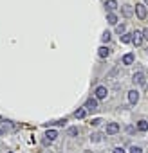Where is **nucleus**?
Here are the masks:
<instances>
[{"label": "nucleus", "mask_w": 148, "mask_h": 153, "mask_svg": "<svg viewBox=\"0 0 148 153\" xmlns=\"http://www.w3.org/2000/svg\"><path fill=\"white\" fill-rule=\"evenodd\" d=\"M135 15L139 20H144L146 18V6L144 4H135Z\"/></svg>", "instance_id": "f257e3e1"}, {"label": "nucleus", "mask_w": 148, "mask_h": 153, "mask_svg": "<svg viewBox=\"0 0 148 153\" xmlns=\"http://www.w3.org/2000/svg\"><path fill=\"white\" fill-rule=\"evenodd\" d=\"M85 110H89V112H96V110H98V99L89 97V99L85 101Z\"/></svg>", "instance_id": "f03ea898"}, {"label": "nucleus", "mask_w": 148, "mask_h": 153, "mask_svg": "<svg viewBox=\"0 0 148 153\" xmlns=\"http://www.w3.org/2000/svg\"><path fill=\"white\" fill-rule=\"evenodd\" d=\"M105 131H107V135H114V133L119 131V124L117 123H108L107 128H105Z\"/></svg>", "instance_id": "7ed1b4c3"}, {"label": "nucleus", "mask_w": 148, "mask_h": 153, "mask_svg": "<svg viewBox=\"0 0 148 153\" xmlns=\"http://www.w3.org/2000/svg\"><path fill=\"white\" fill-rule=\"evenodd\" d=\"M143 40H144V38H143V33H139V31H135V33L132 34V43H134L135 47H139V45L143 43Z\"/></svg>", "instance_id": "20e7f679"}, {"label": "nucleus", "mask_w": 148, "mask_h": 153, "mask_svg": "<svg viewBox=\"0 0 148 153\" xmlns=\"http://www.w3.org/2000/svg\"><path fill=\"white\" fill-rule=\"evenodd\" d=\"M134 11H135V9H134L132 6H128V4L121 7V13H123V16H125V18H130V16L134 15Z\"/></svg>", "instance_id": "39448f33"}, {"label": "nucleus", "mask_w": 148, "mask_h": 153, "mask_svg": "<svg viewBox=\"0 0 148 153\" xmlns=\"http://www.w3.org/2000/svg\"><path fill=\"white\" fill-rule=\"evenodd\" d=\"M107 94H108V92H107L105 87H98V88H96V99H105Z\"/></svg>", "instance_id": "423d86ee"}, {"label": "nucleus", "mask_w": 148, "mask_h": 153, "mask_svg": "<svg viewBox=\"0 0 148 153\" xmlns=\"http://www.w3.org/2000/svg\"><path fill=\"white\" fill-rule=\"evenodd\" d=\"M128 101H130L132 105H135V103L139 101V92H137V90H130V92H128Z\"/></svg>", "instance_id": "0eeeda50"}, {"label": "nucleus", "mask_w": 148, "mask_h": 153, "mask_svg": "<svg viewBox=\"0 0 148 153\" xmlns=\"http://www.w3.org/2000/svg\"><path fill=\"white\" fill-rule=\"evenodd\" d=\"M134 83H139V85L144 87V76H143V72H135L134 74Z\"/></svg>", "instance_id": "6e6552de"}, {"label": "nucleus", "mask_w": 148, "mask_h": 153, "mask_svg": "<svg viewBox=\"0 0 148 153\" xmlns=\"http://www.w3.org/2000/svg\"><path fill=\"white\" fill-rule=\"evenodd\" d=\"M105 7H107V11H108V13H112L114 9H117V2H116V0H107Z\"/></svg>", "instance_id": "1a4fd4ad"}, {"label": "nucleus", "mask_w": 148, "mask_h": 153, "mask_svg": "<svg viewBox=\"0 0 148 153\" xmlns=\"http://www.w3.org/2000/svg\"><path fill=\"white\" fill-rule=\"evenodd\" d=\"M134 59H135V56H134L132 52H130V54H125V56H123V65H132Z\"/></svg>", "instance_id": "9d476101"}, {"label": "nucleus", "mask_w": 148, "mask_h": 153, "mask_svg": "<svg viewBox=\"0 0 148 153\" xmlns=\"http://www.w3.org/2000/svg\"><path fill=\"white\" fill-rule=\"evenodd\" d=\"M108 54H110V49H108V47H99V49H98V56H99V58H107Z\"/></svg>", "instance_id": "9b49d317"}, {"label": "nucleus", "mask_w": 148, "mask_h": 153, "mask_svg": "<svg viewBox=\"0 0 148 153\" xmlns=\"http://www.w3.org/2000/svg\"><path fill=\"white\" fill-rule=\"evenodd\" d=\"M65 123H67V119H60V121H52V123H43L47 128L49 126H65Z\"/></svg>", "instance_id": "f8f14e48"}, {"label": "nucleus", "mask_w": 148, "mask_h": 153, "mask_svg": "<svg viewBox=\"0 0 148 153\" xmlns=\"http://www.w3.org/2000/svg\"><path fill=\"white\" fill-rule=\"evenodd\" d=\"M107 22H108L110 25H117V16H116L114 13H108V15H107Z\"/></svg>", "instance_id": "ddd939ff"}, {"label": "nucleus", "mask_w": 148, "mask_h": 153, "mask_svg": "<svg viewBox=\"0 0 148 153\" xmlns=\"http://www.w3.org/2000/svg\"><path fill=\"white\" fill-rule=\"evenodd\" d=\"M45 137H47L45 140H49V142H52V140H54V139L58 137V131H54V130H49V131L45 133Z\"/></svg>", "instance_id": "4468645a"}, {"label": "nucleus", "mask_w": 148, "mask_h": 153, "mask_svg": "<svg viewBox=\"0 0 148 153\" xmlns=\"http://www.w3.org/2000/svg\"><path fill=\"white\" fill-rule=\"evenodd\" d=\"M137 130H139V131H148V123L143 121V119L137 121Z\"/></svg>", "instance_id": "2eb2a0df"}, {"label": "nucleus", "mask_w": 148, "mask_h": 153, "mask_svg": "<svg viewBox=\"0 0 148 153\" xmlns=\"http://www.w3.org/2000/svg\"><path fill=\"white\" fill-rule=\"evenodd\" d=\"M87 115V110L85 108H78L76 112H74V117H76V119H83Z\"/></svg>", "instance_id": "dca6fc26"}, {"label": "nucleus", "mask_w": 148, "mask_h": 153, "mask_svg": "<svg viewBox=\"0 0 148 153\" xmlns=\"http://www.w3.org/2000/svg\"><path fill=\"white\" fill-rule=\"evenodd\" d=\"M121 42H123V43H130V42H132V34H126V33H125V34L121 36Z\"/></svg>", "instance_id": "f3484780"}, {"label": "nucleus", "mask_w": 148, "mask_h": 153, "mask_svg": "<svg viewBox=\"0 0 148 153\" xmlns=\"http://www.w3.org/2000/svg\"><path fill=\"white\" fill-rule=\"evenodd\" d=\"M125 29H126V27H125V24H121V25H117V27H116V33L123 36V34H125Z\"/></svg>", "instance_id": "a211bd4d"}, {"label": "nucleus", "mask_w": 148, "mask_h": 153, "mask_svg": "<svg viewBox=\"0 0 148 153\" xmlns=\"http://www.w3.org/2000/svg\"><path fill=\"white\" fill-rule=\"evenodd\" d=\"M101 40H103L105 43H107V42H110V33H108V31H105V33H103V36H101Z\"/></svg>", "instance_id": "6ab92c4d"}, {"label": "nucleus", "mask_w": 148, "mask_h": 153, "mask_svg": "<svg viewBox=\"0 0 148 153\" xmlns=\"http://www.w3.org/2000/svg\"><path fill=\"white\" fill-rule=\"evenodd\" d=\"M90 140H92V142H99V140H101V135H99V133H94V135H90Z\"/></svg>", "instance_id": "aec40b11"}, {"label": "nucleus", "mask_w": 148, "mask_h": 153, "mask_svg": "<svg viewBox=\"0 0 148 153\" xmlns=\"http://www.w3.org/2000/svg\"><path fill=\"white\" fill-rule=\"evenodd\" d=\"M80 133V130L76 128V126H72V128H69V135H78Z\"/></svg>", "instance_id": "412c9836"}, {"label": "nucleus", "mask_w": 148, "mask_h": 153, "mask_svg": "<svg viewBox=\"0 0 148 153\" xmlns=\"http://www.w3.org/2000/svg\"><path fill=\"white\" fill-rule=\"evenodd\" d=\"M130 153H143V149H141L139 146H132V148H130Z\"/></svg>", "instance_id": "4be33fe9"}, {"label": "nucleus", "mask_w": 148, "mask_h": 153, "mask_svg": "<svg viewBox=\"0 0 148 153\" xmlns=\"http://www.w3.org/2000/svg\"><path fill=\"white\" fill-rule=\"evenodd\" d=\"M101 123H103L101 119H92V121H90V124H92V126H99Z\"/></svg>", "instance_id": "5701e85b"}, {"label": "nucleus", "mask_w": 148, "mask_h": 153, "mask_svg": "<svg viewBox=\"0 0 148 153\" xmlns=\"http://www.w3.org/2000/svg\"><path fill=\"white\" fill-rule=\"evenodd\" d=\"M112 153H125V149H123V148H116Z\"/></svg>", "instance_id": "b1692460"}, {"label": "nucleus", "mask_w": 148, "mask_h": 153, "mask_svg": "<svg viewBox=\"0 0 148 153\" xmlns=\"http://www.w3.org/2000/svg\"><path fill=\"white\" fill-rule=\"evenodd\" d=\"M143 38H144V40H148V27L143 31Z\"/></svg>", "instance_id": "393cba45"}, {"label": "nucleus", "mask_w": 148, "mask_h": 153, "mask_svg": "<svg viewBox=\"0 0 148 153\" xmlns=\"http://www.w3.org/2000/svg\"><path fill=\"white\" fill-rule=\"evenodd\" d=\"M144 2H146V4H148V0H144Z\"/></svg>", "instance_id": "a878e982"}, {"label": "nucleus", "mask_w": 148, "mask_h": 153, "mask_svg": "<svg viewBox=\"0 0 148 153\" xmlns=\"http://www.w3.org/2000/svg\"><path fill=\"white\" fill-rule=\"evenodd\" d=\"M9 153H11V151H9Z\"/></svg>", "instance_id": "bb28decb"}]
</instances>
